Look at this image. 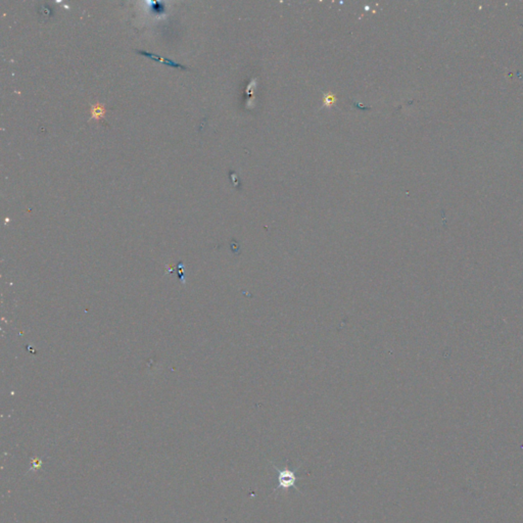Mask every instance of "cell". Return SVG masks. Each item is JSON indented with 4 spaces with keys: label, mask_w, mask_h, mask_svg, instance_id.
<instances>
[{
    "label": "cell",
    "mask_w": 523,
    "mask_h": 523,
    "mask_svg": "<svg viewBox=\"0 0 523 523\" xmlns=\"http://www.w3.org/2000/svg\"><path fill=\"white\" fill-rule=\"evenodd\" d=\"M271 464H272V467L277 471V473H278V486L275 488V492L277 494L281 492V490H283V492H287L288 489L292 487L296 490L297 493H301L300 488H298V486L296 485L297 479H298L296 472L298 471V469L301 468V466L296 467L295 469H290V468L280 469L274 463L271 462Z\"/></svg>",
    "instance_id": "obj_1"
},
{
    "label": "cell",
    "mask_w": 523,
    "mask_h": 523,
    "mask_svg": "<svg viewBox=\"0 0 523 523\" xmlns=\"http://www.w3.org/2000/svg\"><path fill=\"white\" fill-rule=\"evenodd\" d=\"M137 52L139 53V55H142V56L147 57V58H152V59H155V60H157V61H161V62L165 63L166 66H170V67L177 68V69H183V70L187 69L186 67H184V66H182V65H180V63H177V62H175V61H173V60H171V59H169V58H163V57H159V56H157V55H154V53H151V52H146V51H137Z\"/></svg>",
    "instance_id": "obj_2"
},
{
    "label": "cell",
    "mask_w": 523,
    "mask_h": 523,
    "mask_svg": "<svg viewBox=\"0 0 523 523\" xmlns=\"http://www.w3.org/2000/svg\"><path fill=\"white\" fill-rule=\"evenodd\" d=\"M104 116V106L101 105L100 103H96L95 105H93L92 108V118H95V119H101L102 116Z\"/></svg>",
    "instance_id": "obj_3"
}]
</instances>
